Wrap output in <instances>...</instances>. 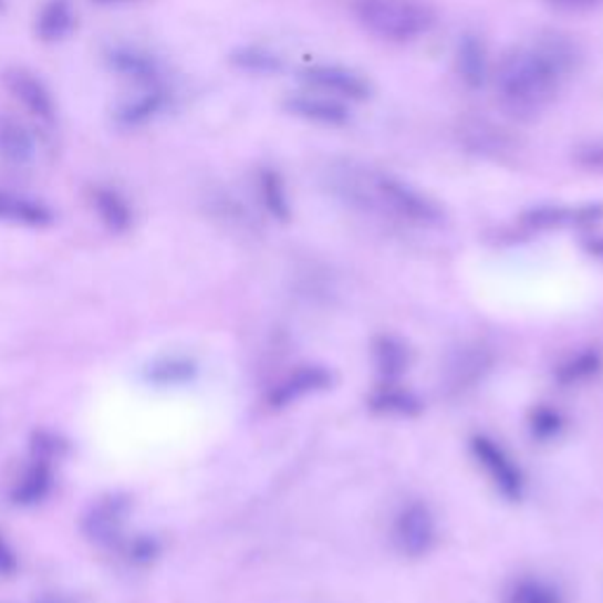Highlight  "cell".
<instances>
[{"instance_id":"cell-1","label":"cell","mask_w":603,"mask_h":603,"mask_svg":"<svg viewBox=\"0 0 603 603\" xmlns=\"http://www.w3.org/2000/svg\"><path fill=\"white\" fill-rule=\"evenodd\" d=\"M580 48L569 35L547 33L509 50L498 66V95L507 112L533 116L550 104L580 64Z\"/></svg>"},{"instance_id":"cell-2","label":"cell","mask_w":603,"mask_h":603,"mask_svg":"<svg viewBox=\"0 0 603 603\" xmlns=\"http://www.w3.org/2000/svg\"><path fill=\"white\" fill-rule=\"evenodd\" d=\"M356 20L385 41H415L434 29L436 14L419 0H356Z\"/></svg>"},{"instance_id":"cell-3","label":"cell","mask_w":603,"mask_h":603,"mask_svg":"<svg viewBox=\"0 0 603 603\" xmlns=\"http://www.w3.org/2000/svg\"><path fill=\"white\" fill-rule=\"evenodd\" d=\"M392 540L398 554L419 559L432 552L436 542V523L427 505L413 502L398 511L392 528Z\"/></svg>"},{"instance_id":"cell-4","label":"cell","mask_w":603,"mask_h":603,"mask_svg":"<svg viewBox=\"0 0 603 603\" xmlns=\"http://www.w3.org/2000/svg\"><path fill=\"white\" fill-rule=\"evenodd\" d=\"M471 455H474V460L479 462V467H484L492 486H496L505 498H509V500L521 498V492H523L521 469L517 467L514 460L509 458V453L502 446H498L488 436H474L471 438Z\"/></svg>"},{"instance_id":"cell-5","label":"cell","mask_w":603,"mask_h":603,"mask_svg":"<svg viewBox=\"0 0 603 603\" xmlns=\"http://www.w3.org/2000/svg\"><path fill=\"white\" fill-rule=\"evenodd\" d=\"M603 217L601 204H582V206H536L521 215V222L528 229L550 231V229H569V227H590Z\"/></svg>"},{"instance_id":"cell-6","label":"cell","mask_w":603,"mask_h":603,"mask_svg":"<svg viewBox=\"0 0 603 603\" xmlns=\"http://www.w3.org/2000/svg\"><path fill=\"white\" fill-rule=\"evenodd\" d=\"M302 81L306 85L321 90V93H333L337 97L356 100V102L368 100L373 93L371 83L365 81L361 73L344 66H335V64L309 66L302 71Z\"/></svg>"},{"instance_id":"cell-7","label":"cell","mask_w":603,"mask_h":603,"mask_svg":"<svg viewBox=\"0 0 603 603\" xmlns=\"http://www.w3.org/2000/svg\"><path fill=\"white\" fill-rule=\"evenodd\" d=\"M6 87L8 93L20 102L31 116H35L39 121L50 123L54 118V112H58V106H54V97L48 90V85L35 76V73L27 71V69H10L6 71Z\"/></svg>"},{"instance_id":"cell-8","label":"cell","mask_w":603,"mask_h":603,"mask_svg":"<svg viewBox=\"0 0 603 603\" xmlns=\"http://www.w3.org/2000/svg\"><path fill=\"white\" fill-rule=\"evenodd\" d=\"M455 66H458L460 79L467 87L479 90L488 81V52L479 35L465 33L460 35L458 52H455Z\"/></svg>"},{"instance_id":"cell-9","label":"cell","mask_w":603,"mask_h":603,"mask_svg":"<svg viewBox=\"0 0 603 603\" xmlns=\"http://www.w3.org/2000/svg\"><path fill=\"white\" fill-rule=\"evenodd\" d=\"M460 137H462V144L474 154L502 156L511 152V139L505 135V131H500V127H496L486 118L462 121Z\"/></svg>"},{"instance_id":"cell-10","label":"cell","mask_w":603,"mask_h":603,"mask_svg":"<svg viewBox=\"0 0 603 603\" xmlns=\"http://www.w3.org/2000/svg\"><path fill=\"white\" fill-rule=\"evenodd\" d=\"M285 108L292 116H300L304 121L321 123V125H344L350 121V108L340 104L337 100L323 95H298L285 102Z\"/></svg>"},{"instance_id":"cell-11","label":"cell","mask_w":603,"mask_h":603,"mask_svg":"<svg viewBox=\"0 0 603 603\" xmlns=\"http://www.w3.org/2000/svg\"><path fill=\"white\" fill-rule=\"evenodd\" d=\"M76 27V12L69 0H48L35 20V33L45 43L62 41Z\"/></svg>"},{"instance_id":"cell-12","label":"cell","mask_w":603,"mask_h":603,"mask_svg":"<svg viewBox=\"0 0 603 603\" xmlns=\"http://www.w3.org/2000/svg\"><path fill=\"white\" fill-rule=\"evenodd\" d=\"M112 66L114 71L121 73V76L131 79L139 85H156V76H158L156 62L149 58V54H144L139 50H133V48L114 50Z\"/></svg>"},{"instance_id":"cell-13","label":"cell","mask_w":603,"mask_h":603,"mask_svg":"<svg viewBox=\"0 0 603 603\" xmlns=\"http://www.w3.org/2000/svg\"><path fill=\"white\" fill-rule=\"evenodd\" d=\"M35 156V144L27 127L12 118H0V158L10 163H27Z\"/></svg>"},{"instance_id":"cell-14","label":"cell","mask_w":603,"mask_h":603,"mask_svg":"<svg viewBox=\"0 0 603 603\" xmlns=\"http://www.w3.org/2000/svg\"><path fill=\"white\" fill-rule=\"evenodd\" d=\"M166 90L158 85H149L144 90L142 95H137L135 100L125 102L118 108V121L123 125H142L146 121H152L163 106H166Z\"/></svg>"},{"instance_id":"cell-15","label":"cell","mask_w":603,"mask_h":603,"mask_svg":"<svg viewBox=\"0 0 603 603\" xmlns=\"http://www.w3.org/2000/svg\"><path fill=\"white\" fill-rule=\"evenodd\" d=\"M331 380L333 377L325 368H302L285 387H281L277 401L279 404H290V401H295L300 396H306L316 389H325L328 385H331Z\"/></svg>"},{"instance_id":"cell-16","label":"cell","mask_w":603,"mask_h":603,"mask_svg":"<svg viewBox=\"0 0 603 603\" xmlns=\"http://www.w3.org/2000/svg\"><path fill=\"white\" fill-rule=\"evenodd\" d=\"M260 194H262V200H264V206L269 208V212L285 222V219L290 217V200H288L283 179L277 170L264 168L260 173Z\"/></svg>"},{"instance_id":"cell-17","label":"cell","mask_w":603,"mask_h":603,"mask_svg":"<svg viewBox=\"0 0 603 603\" xmlns=\"http://www.w3.org/2000/svg\"><path fill=\"white\" fill-rule=\"evenodd\" d=\"M233 64L250 71V73H273L281 69V58L277 52L264 50V48H243L239 52H233Z\"/></svg>"},{"instance_id":"cell-18","label":"cell","mask_w":603,"mask_h":603,"mask_svg":"<svg viewBox=\"0 0 603 603\" xmlns=\"http://www.w3.org/2000/svg\"><path fill=\"white\" fill-rule=\"evenodd\" d=\"M0 217L22 219V222H43L45 208L33 204V200H29L24 196L0 191Z\"/></svg>"},{"instance_id":"cell-19","label":"cell","mask_w":603,"mask_h":603,"mask_svg":"<svg viewBox=\"0 0 603 603\" xmlns=\"http://www.w3.org/2000/svg\"><path fill=\"white\" fill-rule=\"evenodd\" d=\"M507 603H563L559 592L540 580H521L511 588Z\"/></svg>"},{"instance_id":"cell-20","label":"cell","mask_w":603,"mask_h":603,"mask_svg":"<svg viewBox=\"0 0 603 603\" xmlns=\"http://www.w3.org/2000/svg\"><path fill=\"white\" fill-rule=\"evenodd\" d=\"M375 354H377L380 371L387 373V375H398L401 371L406 368V363H408L404 344L392 340V337H382L375 344Z\"/></svg>"},{"instance_id":"cell-21","label":"cell","mask_w":603,"mask_h":603,"mask_svg":"<svg viewBox=\"0 0 603 603\" xmlns=\"http://www.w3.org/2000/svg\"><path fill=\"white\" fill-rule=\"evenodd\" d=\"M599 365H601V361H599V356L594 352L580 354L573 361L561 365L559 380L563 382V385H578V382L592 377L599 371Z\"/></svg>"},{"instance_id":"cell-22","label":"cell","mask_w":603,"mask_h":603,"mask_svg":"<svg viewBox=\"0 0 603 603\" xmlns=\"http://www.w3.org/2000/svg\"><path fill=\"white\" fill-rule=\"evenodd\" d=\"M373 406L385 410V413H398V415H408L410 410H415V401L404 394V392H396V389H385L380 392L375 398H373Z\"/></svg>"},{"instance_id":"cell-23","label":"cell","mask_w":603,"mask_h":603,"mask_svg":"<svg viewBox=\"0 0 603 603\" xmlns=\"http://www.w3.org/2000/svg\"><path fill=\"white\" fill-rule=\"evenodd\" d=\"M575 160L584 168H601L603 170V142L580 146V149L575 152Z\"/></svg>"},{"instance_id":"cell-24","label":"cell","mask_w":603,"mask_h":603,"mask_svg":"<svg viewBox=\"0 0 603 603\" xmlns=\"http://www.w3.org/2000/svg\"><path fill=\"white\" fill-rule=\"evenodd\" d=\"M547 3L563 12H584V10L601 8L603 0H547Z\"/></svg>"},{"instance_id":"cell-25","label":"cell","mask_w":603,"mask_h":603,"mask_svg":"<svg viewBox=\"0 0 603 603\" xmlns=\"http://www.w3.org/2000/svg\"><path fill=\"white\" fill-rule=\"evenodd\" d=\"M533 429H536V434H540V436L557 434V429H559V417H557L552 410H538V413H536Z\"/></svg>"},{"instance_id":"cell-26","label":"cell","mask_w":603,"mask_h":603,"mask_svg":"<svg viewBox=\"0 0 603 603\" xmlns=\"http://www.w3.org/2000/svg\"><path fill=\"white\" fill-rule=\"evenodd\" d=\"M97 206L108 215V217H121L125 210H123V204L121 198L112 191H97Z\"/></svg>"},{"instance_id":"cell-27","label":"cell","mask_w":603,"mask_h":603,"mask_svg":"<svg viewBox=\"0 0 603 603\" xmlns=\"http://www.w3.org/2000/svg\"><path fill=\"white\" fill-rule=\"evenodd\" d=\"M584 250H588L592 258L603 260V233L601 236H590V239L584 241Z\"/></svg>"},{"instance_id":"cell-28","label":"cell","mask_w":603,"mask_h":603,"mask_svg":"<svg viewBox=\"0 0 603 603\" xmlns=\"http://www.w3.org/2000/svg\"><path fill=\"white\" fill-rule=\"evenodd\" d=\"M102 6H123V3H135V0H97Z\"/></svg>"},{"instance_id":"cell-29","label":"cell","mask_w":603,"mask_h":603,"mask_svg":"<svg viewBox=\"0 0 603 603\" xmlns=\"http://www.w3.org/2000/svg\"><path fill=\"white\" fill-rule=\"evenodd\" d=\"M0 8H3V0H0Z\"/></svg>"}]
</instances>
